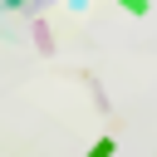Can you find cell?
Wrapping results in <instances>:
<instances>
[{
  "instance_id": "6da1fadb",
  "label": "cell",
  "mask_w": 157,
  "mask_h": 157,
  "mask_svg": "<svg viewBox=\"0 0 157 157\" xmlns=\"http://www.w3.org/2000/svg\"><path fill=\"white\" fill-rule=\"evenodd\" d=\"M113 147H118V142H113V137H98V142H93V152H88V157H113Z\"/></svg>"
}]
</instances>
